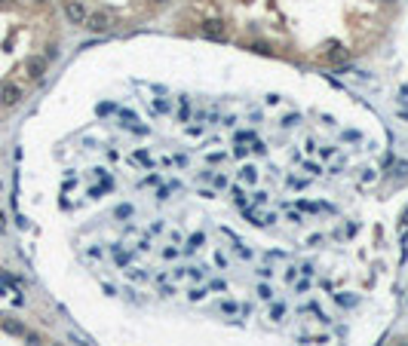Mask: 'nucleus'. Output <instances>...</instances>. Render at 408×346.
<instances>
[{
    "label": "nucleus",
    "instance_id": "obj_1",
    "mask_svg": "<svg viewBox=\"0 0 408 346\" xmlns=\"http://www.w3.org/2000/svg\"><path fill=\"white\" fill-rule=\"evenodd\" d=\"M110 25H114V16H110L107 10H95V13L86 16V25H83V28H89L92 34H107Z\"/></svg>",
    "mask_w": 408,
    "mask_h": 346
},
{
    "label": "nucleus",
    "instance_id": "obj_2",
    "mask_svg": "<svg viewBox=\"0 0 408 346\" xmlns=\"http://www.w3.org/2000/svg\"><path fill=\"white\" fill-rule=\"evenodd\" d=\"M86 16L89 10L83 7V0H65V19L71 25H86Z\"/></svg>",
    "mask_w": 408,
    "mask_h": 346
},
{
    "label": "nucleus",
    "instance_id": "obj_3",
    "mask_svg": "<svg viewBox=\"0 0 408 346\" xmlns=\"http://www.w3.org/2000/svg\"><path fill=\"white\" fill-rule=\"evenodd\" d=\"M43 74H46V58L43 55H31L25 61V77H28V80H40Z\"/></svg>",
    "mask_w": 408,
    "mask_h": 346
},
{
    "label": "nucleus",
    "instance_id": "obj_4",
    "mask_svg": "<svg viewBox=\"0 0 408 346\" xmlns=\"http://www.w3.org/2000/svg\"><path fill=\"white\" fill-rule=\"evenodd\" d=\"M203 37H209V40H227V25L221 19H212L203 25Z\"/></svg>",
    "mask_w": 408,
    "mask_h": 346
},
{
    "label": "nucleus",
    "instance_id": "obj_5",
    "mask_svg": "<svg viewBox=\"0 0 408 346\" xmlns=\"http://www.w3.org/2000/svg\"><path fill=\"white\" fill-rule=\"evenodd\" d=\"M19 101H22V89L16 83H4V86H0V104H4V107H16Z\"/></svg>",
    "mask_w": 408,
    "mask_h": 346
},
{
    "label": "nucleus",
    "instance_id": "obj_6",
    "mask_svg": "<svg viewBox=\"0 0 408 346\" xmlns=\"http://www.w3.org/2000/svg\"><path fill=\"white\" fill-rule=\"evenodd\" d=\"M347 58H350V52L344 46H331L325 52V61H331V64H347Z\"/></svg>",
    "mask_w": 408,
    "mask_h": 346
},
{
    "label": "nucleus",
    "instance_id": "obj_7",
    "mask_svg": "<svg viewBox=\"0 0 408 346\" xmlns=\"http://www.w3.org/2000/svg\"><path fill=\"white\" fill-rule=\"evenodd\" d=\"M4 331L13 334V337H22V334H25V325H22L19 319H4Z\"/></svg>",
    "mask_w": 408,
    "mask_h": 346
},
{
    "label": "nucleus",
    "instance_id": "obj_8",
    "mask_svg": "<svg viewBox=\"0 0 408 346\" xmlns=\"http://www.w3.org/2000/svg\"><path fill=\"white\" fill-rule=\"evenodd\" d=\"M230 193H234V202H237L240 209H246V193H243V190H240V187H234Z\"/></svg>",
    "mask_w": 408,
    "mask_h": 346
},
{
    "label": "nucleus",
    "instance_id": "obj_9",
    "mask_svg": "<svg viewBox=\"0 0 408 346\" xmlns=\"http://www.w3.org/2000/svg\"><path fill=\"white\" fill-rule=\"evenodd\" d=\"M255 178H258V172H255L252 166H246V169H243V181H249V184H252Z\"/></svg>",
    "mask_w": 408,
    "mask_h": 346
},
{
    "label": "nucleus",
    "instance_id": "obj_10",
    "mask_svg": "<svg viewBox=\"0 0 408 346\" xmlns=\"http://www.w3.org/2000/svg\"><path fill=\"white\" fill-rule=\"evenodd\" d=\"M129 215H132V205H120V209L114 212V218H120V221H123V218H129Z\"/></svg>",
    "mask_w": 408,
    "mask_h": 346
},
{
    "label": "nucleus",
    "instance_id": "obj_11",
    "mask_svg": "<svg viewBox=\"0 0 408 346\" xmlns=\"http://www.w3.org/2000/svg\"><path fill=\"white\" fill-rule=\"evenodd\" d=\"M200 245H203V233H194V236H191V245H188V248H200Z\"/></svg>",
    "mask_w": 408,
    "mask_h": 346
},
{
    "label": "nucleus",
    "instance_id": "obj_12",
    "mask_svg": "<svg viewBox=\"0 0 408 346\" xmlns=\"http://www.w3.org/2000/svg\"><path fill=\"white\" fill-rule=\"evenodd\" d=\"M258 294H261V297H264V300H270V297H273V291H270V288H267V285H258Z\"/></svg>",
    "mask_w": 408,
    "mask_h": 346
},
{
    "label": "nucleus",
    "instance_id": "obj_13",
    "mask_svg": "<svg viewBox=\"0 0 408 346\" xmlns=\"http://www.w3.org/2000/svg\"><path fill=\"white\" fill-rule=\"evenodd\" d=\"M396 175L405 178V175H408V163H396Z\"/></svg>",
    "mask_w": 408,
    "mask_h": 346
},
{
    "label": "nucleus",
    "instance_id": "obj_14",
    "mask_svg": "<svg viewBox=\"0 0 408 346\" xmlns=\"http://www.w3.org/2000/svg\"><path fill=\"white\" fill-rule=\"evenodd\" d=\"M221 310H224V313H237V303L227 300V303H221Z\"/></svg>",
    "mask_w": 408,
    "mask_h": 346
},
{
    "label": "nucleus",
    "instance_id": "obj_15",
    "mask_svg": "<svg viewBox=\"0 0 408 346\" xmlns=\"http://www.w3.org/2000/svg\"><path fill=\"white\" fill-rule=\"evenodd\" d=\"M304 169H307V172H310V175H319V172H322V169H319V166H316V163H307V166H304Z\"/></svg>",
    "mask_w": 408,
    "mask_h": 346
},
{
    "label": "nucleus",
    "instance_id": "obj_16",
    "mask_svg": "<svg viewBox=\"0 0 408 346\" xmlns=\"http://www.w3.org/2000/svg\"><path fill=\"white\" fill-rule=\"evenodd\" d=\"M402 227H408V209L402 212Z\"/></svg>",
    "mask_w": 408,
    "mask_h": 346
},
{
    "label": "nucleus",
    "instance_id": "obj_17",
    "mask_svg": "<svg viewBox=\"0 0 408 346\" xmlns=\"http://www.w3.org/2000/svg\"><path fill=\"white\" fill-rule=\"evenodd\" d=\"M34 4H46V0H34Z\"/></svg>",
    "mask_w": 408,
    "mask_h": 346
},
{
    "label": "nucleus",
    "instance_id": "obj_18",
    "mask_svg": "<svg viewBox=\"0 0 408 346\" xmlns=\"http://www.w3.org/2000/svg\"><path fill=\"white\" fill-rule=\"evenodd\" d=\"M384 4H396V0H384Z\"/></svg>",
    "mask_w": 408,
    "mask_h": 346
},
{
    "label": "nucleus",
    "instance_id": "obj_19",
    "mask_svg": "<svg viewBox=\"0 0 408 346\" xmlns=\"http://www.w3.org/2000/svg\"><path fill=\"white\" fill-rule=\"evenodd\" d=\"M154 4H166V0H154Z\"/></svg>",
    "mask_w": 408,
    "mask_h": 346
},
{
    "label": "nucleus",
    "instance_id": "obj_20",
    "mask_svg": "<svg viewBox=\"0 0 408 346\" xmlns=\"http://www.w3.org/2000/svg\"><path fill=\"white\" fill-rule=\"evenodd\" d=\"M52 346H65V343H52Z\"/></svg>",
    "mask_w": 408,
    "mask_h": 346
}]
</instances>
